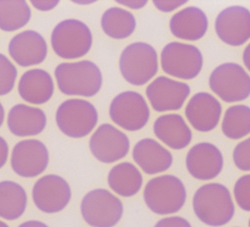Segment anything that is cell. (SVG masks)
<instances>
[{
  "label": "cell",
  "mask_w": 250,
  "mask_h": 227,
  "mask_svg": "<svg viewBox=\"0 0 250 227\" xmlns=\"http://www.w3.org/2000/svg\"><path fill=\"white\" fill-rule=\"evenodd\" d=\"M193 210L204 224L219 227L230 222L235 206L229 189L221 183H208L199 187L193 196Z\"/></svg>",
  "instance_id": "7a4b0ae2"
},
{
  "label": "cell",
  "mask_w": 250,
  "mask_h": 227,
  "mask_svg": "<svg viewBox=\"0 0 250 227\" xmlns=\"http://www.w3.org/2000/svg\"><path fill=\"white\" fill-rule=\"evenodd\" d=\"M123 211L122 201L104 188L87 192L80 203L82 218L91 227H114Z\"/></svg>",
  "instance_id": "52a82bcc"
},
{
  "label": "cell",
  "mask_w": 250,
  "mask_h": 227,
  "mask_svg": "<svg viewBox=\"0 0 250 227\" xmlns=\"http://www.w3.org/2000/svg\"><path fill=\"white\" fill-rule=\"evenodd\" d=\"M47 123L45 112L38 107L19 103L11 107L7 117V127L17 137H28L42 132Z\"/></svg>",
  "instance_id": "ffe728a7"
},
{
  "label": "cell",
  "mask_w": 250,
  "mask_h": 227,
  "mask_svg": "<svg viewBox=\"0 0 250 227\" xmlns=\"http://www.w3.org/2000/svg\"><path fill=\"white\" fill-rule=\"evenodd\" d=\"M235 166L242 171H250V137L239 142L233 150Z\"/></svg>",
  "instance_id": "4dcf8cb0"
},
{
  "label": "cell",
  "mask_w": 250,
  "mask_h": 227,
  "mask_svg": "<svg viewBox=\"0 0 250 227\" xmlns=\"http://www.w3.org/2000/svg\"><path fill=\"white\" fill-rule=\"evenodd\" d=\"M0 227H9V225L6 222L0 220Z\"/></svg>",
  "instance_id": "ab89813d"
},
{
  "label": "cell",
  "mask_w": 250,
  "mask_h": 227,
  "mask_svg": "<svg viewBox=\"0 0 250 227\" xmlns=\"http://www.w3.org/2000/svg\"><path fill=\"white\" fill-rule=\"evenodd\" d=\"M221 129L229 139L238 140L247 136L250 133V107L244 104L228 107L224 113Z\"/></svg>",
  "instance_id": "83f0119b"
},
{
  "label": "cell",
  "mask_w": 250,
  "mask_h": 227,
  "mask_svg": "<svg viewBox=\"0 0 250 227\" xmlns=\"http://www.w3.org/2000/svg\"><path fill=\"white\" fill-rule=\"evenodd\" d=\"M190 94V86L166 76L155 78L146 88V96L157 112L179 110Z\"/></svg>",
  "instance_id": "5bb4252c"
},
{
  "label": "cell",
  "mask_w": 250,
  "mask_h": 227,
  "mask_svg": "<svg viewBox=\"0 0 250 227\" xmlns=\"http://www.w3.org/2000/svg\"><path fill=\"white\" fill-rule=\"evenodd\" d=\"M107 182L109 187L116 194L122 197H132L140 191L143 177L134 164L121 162L110 169Z\"/></svg>",
  "instance_id": "cb8c5ba5"
},
{
  "label": "cell",
  "mask_w": 250,
  "mask_h": 227,
  "mask_svg": "<svg viewBox=\"0 0 250 227\" xmlns=\"http://www.w3.org/2000/svg\"><path fill=\"white\" fill-rule=\"evenodd\" d=\"M162 70L172 77L190 80L199 75L203 67V56L198 47L182 42L166 44L160 54Z\"/></svg>",
  "instance_id": "ba28073f"
},
{
  "label": "cell",
  "mask_w": 250,
  "mask_h": 227,
  "mask_svg": "<svg viewBox=\"0 0 250 227\" xmlns=\"http://www.w3.org/2000/svg\"><path fill=\"white\" fill-rule=\"evenodd\" d=\"M55 121L59 130L66 136L83 138L96 127L98 112L92 103L85 99H67L58 106Z\"/></svg>",
  "instance_id": "8992f818"
},
{
  "label": "cell",
  "mask_w": 250,
  "mask_h": 227,
  "mask_svg": "<svg viewBox=\"0 0 250 227\" xmlns=\"http://www.w3.org/2000/svg\"><path fill=\"white\" fill-rule=\"evenodd\" d=\"M4 118H5V110H4L2 103L0 102V127H1L2 124H3Z\"/></svg>",
  "instance_id": "f35d334b"
},
{
  "label": "cell",
  "mask_w": 250,
  "mask_h": 227,
  "mask_svg": "<svg viewBox=\"0 0 250 227\" xmlns=\"http://www.w3.org/2000/svg\"><path fill=\"white\" fill-rule=\"evenodd\" d=\"M169 28L171 33L179 39L197 41L206 34L208 18L202 9L188 6L173 14Z\"/></svg>",
  "instance_id": "603a6c76"
},
{
  "label": "cell",
  "mask_w": 250,
  "mask_h": 227,
  "mask_svg": "<svg viewBox=\"0 0 250 227\" xmlns=\"http://www.w3.org/2000/svg\"><path fill=\"white\" fill-rule=\"evenodd\" d=\"M242 59H243V63L245 65V67L249 70L250 72V43L245 47L244 51H243V55H242Z\"/></svg>",
  "instance_id": "74e56055"
},
{
  "label": "cell",
  "mask_w": 250,
  "mask_h": 227,
  "mask_svg": "<svg viewBox=\"0 0 250 227\" xmlns=\"http://www.w3.org/2000/svg\"><path fill=\"white\" fill-rule=\"evenodd\" d=\"M119 70L131 85L146 84L158 71V54L155 48L145 42L129 44L120 54Z\"/></svg>",
  "instance_id": "277c9868"
},
{
  "label": "cell",
  "mask_w": 250,
  "mask_h": 227,
  "mask_svg": "<svg viewBox=\"0 0 250 227\" xmlns=\"http://www.w3.org/2000/svg\"><path fill=\"white\" fill-rule=\"evenodd\" d=\"M233 194L239 207L244 211H250V174L243 175L237 179Z\"/></svg>",
  "instance_id": "f546056e"
},
{
  "label": "cell",
  "mask_w": 250,
  "mask_h": 227,
  "mask_svg": "<svg viewBox=\"0 0 250 227\" xmlns=\"http://www.w3.org/2000/svg\"><path fill=\"white\" fill-rule=\"evenodd\" d=\"M9 156V146L7 141L0 136V169L6 164Z\"/></svg>",
  "instance_id": "e575fe53"
},
{
  "label": "cell",
  "mask_w": 250,
  "mask_h": 227,
  "mask_svg": "<svg viewBox=\"0 0 250 227\" xmlns=\"http://www.w3.org/2000/svg\"><path fill=\"white\" fill-rule=\"evenodd\" d=\"M186 168L192 177L198 180L216 178L223 169V155L219 148L209 142H200L186 155Z\"/></svg>",
  "instance_id": "e0dca14e"
},
{
  "label": "cell",
  "mask_w": 250,
  "mask_h": 227,
  "mask_svg": "<svg viewBox=\"0 0 250 227\" xmlns=\"http://www.w3.org/2000/svg\"><path fill=\"white\" fill-rule=\"evenodd\" d=\"M155 136L171 149L181 150L192 140V131L180 114L170 113L158 117L153 125Z\"/></svg>",
  "instance_id": "7402d4cb"
},
{
  "label": "cell",
  "mask_w": 250,
  "mask_h": 227,
  "mask_svg": "<svg viewBox=\"0 0 250 227\" xmlns=\"http://www.w3.org/2000/svg\"><path fill=\"white\" fill-rule=\"evenodd\" d=\"M186 196L184 183L171 174L150 179L143 192L145 204L153 213L159 215L178 212L185 204Z\"/></svg>",
  "instance_id": "3957f363"
},
{
  "label": "cell",
  "mask_w": 250,
  "mask_h": 227,
  "mask_svg": "<svg viewBox=\"0 0 250 227\" xmlns=\"http://www.w3.org/2000/svg\"><path fill=\"white\" fill-rule=\"evenodd\" d=\"M214 26L222 42L241 46L250 39V10L239 5L226 7L217 15Z\"/></svg>",
  "instance_id": "9a60e30c"
},
{
  "label": "cell",
  "mask_w": 250,
  "mask_h": 227,
  "mask_svg": "<svg viewBox=\"0 0 250 227\" xmlns=\"http://www.w3.org/2000/svg\"><path fill=\"white\" fill-rule=\"evenodd\" d=\"M8 53L19 66L30 67L43 62L48 46L45 38L39 32L24 30L10 39Z\"/></svg>",
  "instance_id": "2e32d148"
},
{
  "label": "cell",
  "mask_w": 250,
  "mask_h": 227,
  "mask_svg": "<svg viewBox=\"0 0 250 227\" xmlns=\"http://www.w3.org/2000/svg\"><path fill=\"white\" fill-rule=\"evenodd\" d=\"M89 148L100 162L110 164L124 158L129 152L128 136L109 123L101 124L91 135Z\"/></svg>",
  "instance_id": "4fadbf2b"
},
{
  "label": "cell",
  "mask_w": 250,
  "mask_h": 227,
  "mask_svg": "<svg viewBox=\"0 0 250 227\" xmlns=\"http://www.w3.org/2000/svg\"><path fill=\"white\" fill-rule=\"evenodd\" d=\"M109 116L116 125L133 132L147 124L150 109L142 94L128 90L119 93L112 99Z\"/></svg>",
  "instance_id": "30bf717a"
},
{
  "label": "cell",
  "mask_w": 250,
  "mask_h": 227,
  "mask_svg": "<svg viewBox=\"0 0 250 227\" xmlns=\"http://www.w3.org/2000/svg\"><path fill=\"white\" fill-rule=\"evenodd\" d=\"M222 106L212 94L195 93L187 103L185 116L192 127L200 132L213 130L220 121Z\"/></svg>",
  "instance_id": "ac0fdd59"
},
{
  "label": "cell",
  "mask_w": 250,
  "mask_h": 227,
  "mask_svg": "<svg viewBox=\"0 0 250 227\" xmlns=\"http://www.w3.org/2000/svg\"><path fill=\"white\" fill-rule=\"evenodd\" d=\"M18 93L20 97L30 104H44L53 96V78L44 69H29L19 79Z\"/></svg>",
  "instance_id": "44dd1931"
},
{
  "label": "cell",
  "mask_w": 250,
  "mask_h": 227,
  "mask_svg": "<svg viewBox=\"0 0 250 227\" xmlns=\"http://www.w3.org/2000/svg\"><path fill=\"white\" fill-rule=\"evenodd\" d=\"M72 192L69 183L60 175L47 174L40 177L33 185L34 205L47 214L58 213L69 204Z\"/></svg>",
  "instance_id": "8fae6325"
},
{
  "label": "cell",
  "mask_w": 250,
  "mask_h": 227,
  "mask_svg": "<svg viewBox=\"0 0 250 227\" xmlns=\"http://www.w3.org/2000/svg\"><path fill=\"white\" fill-rule=\"evenodd\" d=\"M18 71L8 57L0 53V96L10 93L15 85Z\"/></svg>",
  "instance_id": "f1b7e54d"
},
{
  "label": "cell",
  "mask_w": 250,
  "mask_h": 227,
  "mask_svg": "<svg viewBox=\"0 0 250 227\" xmlns=\"http://www.w3.org/2000/svg\"><path fill=\"white\" fill-rule=\"evenodd\" d=\"M31 9L25 0H0V29L13 32L28 24Z\"/></svg>",
  "instance_id": "4316f807"
},
{
  "label": "cell",
  "mask_w": 250,
  "mask_h": 227,
  "mask_svg": "<svg viewBox=\"0 0 250 227\" xmlns=\"http://www.w3.org/2000/svg\"><path fill=\"white\" fill-rule=\"evenodd\" d=\"M49 164V151L38 139L17 142L11 152V168L20 177L33 178L43 173Z\"/></svg>",
  "instance_id": "7c38bea8"
},
{
  "label": "cell",
  "mask_w": 250,
  "mask_h": 227,
  "mask_svg": "<svg viewBox=\"0 0 250 227\" xmlns=\"http://www.w3.org/2000/svg\"><path fill=\"white\" fill-rule=\"evenodd\" d=\"M209 87L227 103L243 101L250 96V76L238 63H222L211 72Z\"/></svg>",
  "instance_id": "9c48e42d"
},
{
  "label": "cell",
  "mask_w": 250,
  "mask_h": 227,
  "mask_svg": "<svg viewBox=\"0 0 250 227\" xmlns=\"http://www.w3.org/2000/svg\"><path fill=\"white\" fill-rule=\"evenodd\" d=\"M101 28L113 39H125L136 29L135 16L126 9L110 7L101 16Z\"/></svg>",
  "instance_id": "484cf974"
},
{
  "label": "cell",
  "mask_w": 250,
  "mask_h": 227,
  "mask_svg": "<svg viewBox=\"0 0 250 227\" xmlns=\"http://www.w3.org/2000/svg\"><path fill=\"white\" fill-rule=\"evenodd\" d=\"M25 189L12 180L0 181V218L13 221L21 217L27 207Z\"/></svg>",
  "instance_id": "d4e9b609"
},
{
  "label": "cell",
  "mask_w": 250,
  "mask_h": 227,
  "mask_svg": "<svg viewBox=\"0 0 250 227\" xmlns=\"http://www.w3.org/2000/svg\"><path fill=\"white\" fill-rule=\"evenodd\" d=\"M248 225H249V227H250V219H249V223H248Z\"/></svg>",
  "instance_id": "60d3db41"
},
{
  "label": "cell",
  "mask_w": 250,
  "mask_h": 227,
  "mask_svg": "<svg viewBox=\"0 0 250 227\" xmlns=\"http://www.w3.org/2000/svg\"><path fill=\"white\" fill-rule=\"evenodd\" d=\"M54 75L58 89L65 95L92 97L102 87V72L90 60L62 62L56 66Z\"/></svg>",
  "instance_id": "6da1fadb"
},
{
  "label": "cell",
  "mask_w": 250,
  "mask_h": 227,
  "mask_svg": "<svg viewBox=\"0 0 250 227\" xmlns=\"http://www.w3.org/2000/svg\"><path fill=\"white\" fill-rule=\"evenodd\" d=\"M58 3H59L58 0H52V1H50V0L49 1L48 0H45V1H42V0H40V1H37V0H31V4L33 5V7L40 11H49L55 8L58 5Z\"/></svg>",
  "instance_id": "836d02e7"
},
{
  "label": "cell",
  "mask_w": 250,
  "mask_h": 227,
  "mask_svg": "<svg viewBox=\"0 0 250 227\" xmlns=\"http://www.w3.org/2000/svg\"><path fill=\"white\" fill-rule=\"evenodd\" d=\"M186 0H180V1H177V0H173V1H171V0H168V1L167 0H154L153 4L158 10L162 12H171L186 4Z\"/></svg>",
  "instance_id": "d6a6232c"
},
{
  "label": "cell",
  "mask_w": 250,
  "mask_h": 227,
  "mask_svg": "<svg viewBox=\"0 0 250 227\" xmlns=\"http://www.w3.org/2000/svg\"><path fill=\"white\" fill-rule=\"evenodd\" d=\"M116 2L118 4L129 7L131 9H140V8L145 7L147 4L146 0H141V1H136V0H133V1H131V0H128V1H122V0H117Z\"/></svg>",
  "instance_id": "d590c367"
},
{
  "label": "cell",
  "mask_w": 250,
  "mask_h": 227,
  "mask_svg": "<svg viewBox=\"0 0 250 227\" xmlns=\"http://www.w3.org/2000/svg\"><path fill=\"white\" fill-rule=\"evenodd\" d=\"M50 42L53 51L63 59H78L91 49L93 36L87 24L78 19H65L52 30Z\"/></svg>",
  "instance_id": "5b68a950"
},
{
  "label": "cell",
  "mask_w": 250,
  "mask_h": 227,
  "mask_svg": "<svg viewBox=\"0 0 250 227\" xmlns=\"http://www.w3.org/2000/svg\"><path fill=\"white\" fill-rule=\"evenodd\" d=\"M132 157L144 173L149 175L168 170L173 163L171 152L152 138L139 140L132 150Z\"/></svg>",
  "instance_id": "d6986e66"
},
{
  "label": "cell",
  "mask_w": 250,
  "mask_h": 227,
  "mask_svg": "<svg viewBox=\"0 0 250 227\" xmlns=\"http://www.w3.org/2000/svg\"><path fill=\"white\" fill-rule=\"evenodd\" d=\"M18 227H49L46 223L39 220H27L22 222Z\"/></svg>",
  "instance_id": "8d00e7d4"
},
{
  "label": "cell",
  "mask_w": 250,
  "mask_h": 227,
  "mask_svg": "<svg viewBox=\"0 0 250 227\" xmlns=\"http://www.w3.org/2000/svg\"><path fill=\"white\" fill-rule=\"evenodd\" d=\"M154 227H192L188 220L180 216L165 217L157 221Z\"/></svg>",
  "instance_id": "1f68e13d"
}]
</instances>
